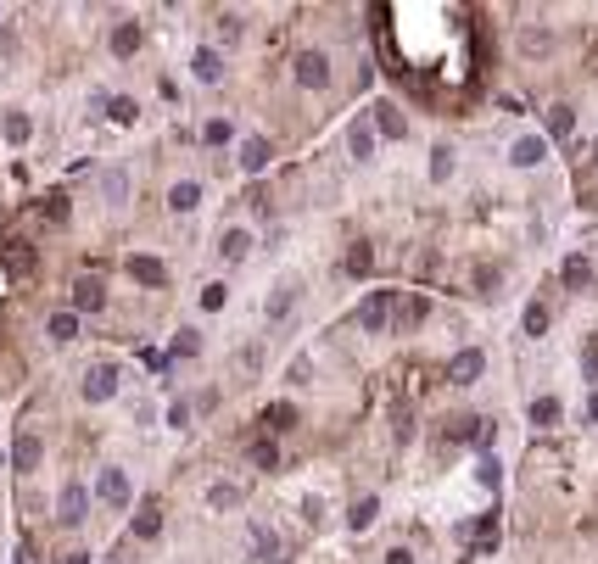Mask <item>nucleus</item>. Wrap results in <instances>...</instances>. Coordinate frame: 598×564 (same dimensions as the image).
<instances>
[{
    "label": "nucleus",
    "mask_w": 598,
    "mask_h": 564,
    "mask_svg": "<svg viewBox=\"0 0 598 564\" xmlns=\"http://www.w3.org/2000/svg\"><path fill=\"white\" fill-rule=\"evenodd\" d=\"M509 157H514V168H537V162L548 157V145H543L537 135H526V140H514V151H509Z\"/></svg>",
    "instance_id": "9"
},
{
    "label": "nucleus",
    "mask_w": 598,
    "mask_h": 564,
    "mask_svg": "<svg viewBox=\"0 0 598 564\" xmlns=\"http://www.w3.org/2000/svg\"><path fill=\"white\" fill-rule=\"evenodd\" d=\"M560 420V396H537L531 403V425H553Z\"/></svg>",
    "instance_id": "24"
},
{
    "label": "nucleus",
    "mask_w": 598,
    "mask_h": 564,
    "mask_svg": "<svg viewBox=\"0 0 598 564\" xmlns=\"http://www.w3.org/2000/svg\"><path fill=\"white\" fill-rule=\"evenodd\" d=\"M269 151H274V145L263 140V135H252V140L241 145V168H246V174H263V168H269Z\"/></svg>",
    "instance_id": "7"
},
{
    "label": "nucleus",
    "mask_w": 598,
    "mask_h": 564,
    "mask_svg": "<svg viewBox=\"0 0 598 564\" xmlns=\"http://www.w3.org/2000/svg\"><path fill=\"white\" fill-rule=\"evenodd\" d=\"M375 514H381V503H375V497H358V503H353V514H347V526H353V531H364Z\"/></svg>",
    "instance_id": "23"
},
{
    "label": "nucleus",
    "mask_w": 598,
    "mask_h": 564,
    "mask_svg": "<svg viewBox=\"0 0 598 564\" xmlns=\"http://www.w3.org/2000/svg\"><path fill=\"white\" fill-rule=\"evenodd\" d=\"M191 73H196V85H218V78H224V56L218 51H196L191 56Z\"/></svg>",
    "instance_id": "8"
},
{
    "label": "nucleus",
    "mask_w": 598,
    "mask_h": 564,
    "mask_svg": "<svg viewBox=\"0 0 598 564\" xmlns=\"http://www.w3.org/2000/svg\"><path fill=\"white\" fill-rule=\"evenodd\" d=\"M73 307H78V313H101V307H107V290H101L95 280H85V285L73 290Z\"/></svg>",
    "instance_id": "15"
},
{
    "label": "nucleus",
    "mask_w": 598,
    "mask_h": 564,
    "mask_svg": "<svg viewBox=\"0 0 598 564\" xmlns=\"http://www.w3.org/2000/svg\"><path fill=\"white\" fill-rule=\"evenodd\" d=\"M201 307H208V313L224 307V285H208V290H201Z\"/></svg>",
    "instance_id": "37"
},
{
    "label": "nucleus",
    "mask_w": 598,
    "mask_h": 564,
    "mask_svg": "<svg viewBox=\"0 0 598 564\" xmlns=\"http://www.w3.org/2000/svg\"><path fill=\"white\" fill-rule=\"evenodd\" d=\"M375 123H381V135H386V140H403V135H408V123H403V112H397V107H375Z\"/></svg>",
    "instance_id": "16"
},
{
    "label": "nucleus",
    "mask_w": 598,
    "mask_h": 564,
    "mask_svg": "<svg viewBox=\"0 0 598 564\" xmlns=\"http://www.w3.org/2000/svg\"><path fill=\"white\" fill-rule=\"evenodd\" d=\"M218 34H224V39H241V17L224 12V17H218Z\"/></svg>",
    "instance_id": "35"
},
{
    "label": "nucleus",
    "mask_w": 598,
    "mask_h": 564,
    "mask_svg": "<svg viewBox=\"0 0 598 564\" xmlns=\"http://www.w3.org/2000/svg\"><path fill=\"white\" fill-rule=\"evenodd\" d=\"M263 425H269V430H291V425H297V408H291V403L263 408Z\"/></svg>",
    "instance_id": "21"
},
{
    "label": "nucleus",
    "mask_w": 598,
    "mask_h": 564,
    "mask_svg": "<svg viewBox=\"0 0 598 564\" xmlns=\"http://www.w3.org/2000/svg\"><path fill=\"white\" fill-rule=\"evenodd\" d=\"M453 174V145H437L430 151V179H447Z\"/></svg>",
    "instance_id": "27"
},
{
    "label": "nucleus",
    "mask_w": 598,
    "mask_h": 564,
    "mask_svg": "<svg viewBox=\"0 0 598 564\" xmlns=\"http://www.w3.org/2000/svg\"><path fill=\"white\" fill-rule=\"evenodd\" d=\"M274 442H252V464H263V470H274Z\"/></svg>",
    "instance_id": "34"
},
{
    "label": "nucleus",
    "mask_w": 598,
    "mask_h": 564,
    "mask_svg": "<svg viewBox=\"0 0 598 564\" xmlns=\"http://www.w3.org/2000/svg\"><path fill=\"white\" fill-rule=\"evenodd\" d=\"M543 330H548V307L531 302V307H526V336H543Z\"/></svg>",
    "instance_id": "31"
},
{
    "label": "nucleus",
    "mask_w": 598,
    "mask_h": 564,
    "mask_svg": "<svg viewBox=\"0 0 598 564\" xmlns=\"http://www.w3.org/2000/svg\"><path fill=\"white\" fill-rule=\"evenodd\" d=\"M112 51H118V56H135V51H140V29H135V23H118V29H112Z\"/></svg>",
    "instance_id": "19"
},
{
    "label": "nucleus",
    "mask_w": 598,
    "mask_h": 564,
    "mask_svg": "<svg viewBox=\"0 0 598 564\" xmlns=\"http://www.w3.org/2000/svg\"><path fill=\"white\" fill-rule=\"evenodd\" d=\"M129 274H135L140 285H162V280H168V268H162L157 257H129Z\"/></svg>",
    "instance_id": "14"
},
{
    "label": "nucleus",
    "mask_w": 598,
    "mask_h": 564,
    "mask_svg": "<svg viewBox=\"0 0 598 564\" xmlns=\"http://www.w3.org/2000/svg\"><path fill=\"white\" fill-rule=\"evenodd\" d=\"M39 453H45V447H39V436H17V470H34Z\"/></svg>",
    "instance_id": "22"
},
{
    "label": "nucleus",
    "mask_w": 598,
    "mask_h": 564,
    "mask_svg": "<svg viewBox=\"0 0 598 564\" xmlns=\"http://www.w3.org/2000/svg\"><path fill=\"white\" fill-rule=\"evenodd\" d=\"M582 369H587V380H598V341H587V352H582Z\"/></svg>",
    "instance_id": "36"
},
{
    "label": "nucleus",
    "mask_w": 598,
    "mask_h": 564,
    "mask_svg": "<svg viewBox=\"0 0 598 564\" xmlns=\"http://www.w3.org/2000/svg\"><path fill=\"white\" fill-rule=\"evenodd\" d=\"M135 536H140V542L162 536V509H157V503H140V509H135Z\"/></svg>",
    "instance_id": "11"
},
{
    "label": "nucleus",
    "mask_w": 598,
    "mask_h": 564,
    "mask_svg": "<svg viewBox=\"0 0 598 564\" xmlns=\"http://www.w3.org/2000/svg\"><path fill=\"white\" fill-rule=\"evenodd\" d=\"M168 207H174V213H196V207H201V184H196V179L174 184V191H168Z\"/></svg>",
    "instance_id": "12"
},
{
    "label": "nucleus",
    "mask_w": 598,
    "mask_h": 564,
    "mask_svg": "<svg viewBox=\"0 0 598 564\" xmlns=\"http://www.w3.org/2000/svg\"><path fill=\"white\" fill-rule=\"evenodd\" d=\"M56 509H61V519H68V526H78V519H85V509H90V492L78 486V480H68V486H61V497H56Z\"/></svg>",
    "instance_id": "4"
},
{
    "label": "nucleus",
    "mask_w": 598,
    "mask_h": 564,
    "mask_svg": "<svg viewBox=\"0 0 598 564\" xmlns=\"http://www.w3.org/2000/svg\"><path fill=\"white\" fill-rule=\"evenodd\" d=\"M297 290H302V280H280L263 313H269V319H285V313H291V302H297Z\"/></svg>",
    "instance_id": "10"
},
{
    "label": "nucleus",
    "mask_w": 598,
    "mask_h": 564,
    "mask_svg": "<svg viewBox=\"0 0 598 564\" xmlns=\"http://www.w3.org/2000/svg\"><path fill=\"white\" fill-rule=\"evenodd\" d=\"M45 330H51V341H73L78 336V313H51Z\"/></svg>",
    "instance_id": "20"
},
{
    "label": "nucleus",
    "mask_w": 598,
    "mask_h": 564,
    "mask_svg": "<svg viewBox=\"0 0 598 564\" xmlns=\"http://www.w3.org/2000/svg\"><path fill=\"white\" fill-rule=\"evenodd\" d=\"M174 352L184 358V352H196V330H179V341H174Z\"/></svg>",
    "instance_id": "38"
},
{
    "label": "nucleus",
    "mask_w": 598,
    "mask_h": 564,
    "mask_svg": "<svg viewBox=\"0 0 598 564\" xmlns=\"http://www.w3.org/2000/svg\"><path fill=\"white\" fill-rule=\"evenodd\" d=\"M95 497L101 503H112V509H129L135 503V486H129V470H118V464H107L95 475Z\"/></svg>",
    "instance_id": "1"
},
{
    "label": "nucleus",
    "mask_w": 598,
    "mask_h": 564,
    "mask_svg": "<svg viewBox=\"0 0 598 564\" xmlns=\"http://www.w3.org/2000/svg\"><path fill=\"white\" fill-rule=\"evenodd\" d=\"M291 73H297L302 90H324V85H330V56H324V51H302V56L291 61Z\"/></svg>",
    "instance_id": "2"
},
{
    "label": "nucleus",
    "mask_w": 598,
    "mask_h": 564,
    "mask_svg": "<svg viewBox=\"0 0 598 564\" xmlns=\"http://www.w3.org/2000/svg\"><path fill=\"white\" fill-rule=\"evenodd\" d=\"M107 112H112L118 123H135V118H140V107H135L129 95H112V107H107Z\"/></svg>",
    "instance_id": "29"
},
{
    "label": "nucleus",
    "mask_w": 598,
    "mask_h": 564,
    "mask_svg": "<svg viewBox=\"0 0 598 564\" xmlns=\"http://www.w3.org/2000/svg\"><path fill=\"white\" fill-rule=\"evenodd\" d=\"M570 123H576V118H570V107H553V112H548V135H560V140H565V135H570Z\"/></svg>",
    "instance_id": "30"
},
{
    "label": "nucleus",
    "mask_w": 598,
    "mask_h": 564,
    "mask_svg": "<svg viewBox=\"0 0 598 564\" xmlns=\"http://www.w3.org/2000/svg\"><path fill=\"white\" fill-rule=\"evenodd\" d=\"M112 391H118V364H95L85 374V403H107Z\"/></svg>",
    "instance_id": "3"
},
{
    "label": "nucleus",
    "mask_w": 598,
    "mask_h": 564,
    "mask_svg": "<svg viewBox=\"0 0 598 564\" xmlns=\"http://www.w3.org/2000/svg\"><path fill=\"white\" fill-rule=\"evenodd\" d=\"M481 369H487V358H481V352H476V347H464V352H459V358H453V364H447V380H453V386H470V380H476V374H481Z\"/></svg>",
    "instance_id": "6"
},
{
    "label": "nucleus",
    "mask_w": 598,
    "mask_h": 564,
    "mask_svg": "<svg viewBox=\"0 0 598 564\" xmlns=\"http://www.w3.org/2000/svg\"><path fill=\"white\" fill-rule=\"evenodd\" d=\"M358 324L364 330H386L391 324V290H375V297L358 307Z\"/></svg>",
    "instance_id": "5"
},
{
    "label": "nucleus",
    "mask_w": 598,
    "mask_h": 564,
    "mask_svg": "<svg viewBox=\"0 0 598 564\" xmlns=\"http://www.w3.org/2000/svg\"><path fill=\"white\" fill-rule=\"evenodd\" d=\"M347 274H369V246H353V252H347Z\"/></svg>",
    "instance_id": "33"
},
{
    "label": "nucleus",
    "mask_w": 598,
    "mask_h": 564,
    "mask_svg": "<svg viewBox=\"0 0 598 564\" xmlns=\"http://www.w3.org/2000/svg\"><path fill=\"white\" fill-rule=\"evenodd\" d=\"M235 503H241V492L230 486V480H218V486L208 492V509H235Z\"/></svg>",
    "instance_id": "25"
},
{
    "label": "nucleus",
    "mask_w": 598,
    "mask_h": 564,
    "mask_svg": "<svg viewBox=\"0 0 598 564\" xmlns=\"http://www.w3.org/2000/svg\"><path fill=\"white\" fill-rule=\"evenodd\" d=\"M420 319H425V302H420V297H408V302L397 307V324H420Z\"/></svg>",
    "instance_id": "32"
},
{
    "label": "nucleus",
    "mask_w": 598,
    "mask_h": 564,
    "mask_svg": "<svg viewBox=\"0 0 598 564\" xmlns=\"http://www.w3.org/2000/svg\"><path fill=\"white\" fill-rule=\"evenodd\" d=\"M587 274H593L587 257H565V285H570V290H576V285H587Z\"/></svg>",
    "instance_id": "28"
},
{
    "label": "nucleus",
    "mask_w": 598,
    "mask_h": 564,
    "mask_svg": "<svg viewBox=\"0 0 598 564\" xmlns=\"http://www.w3.org/2000/svg\"><path fill=\"white\" fill-rule=\"evenodd\" d=\"M101 191H107V201H123L129 196V174H101Z\"/></svg>",
    "instance_id": "26"
},
{
    "label": "nucleus",
    "mask_w": 598,
    "mask_h": 564,
    "mask_svg": "<svg viewBox=\"0 0 598 564\" xmlns=\"http://www.w3.org/2000/svg\"><path fill=\"white\" fill-rule=\"evenodd\" d=\"M0 129H6L12 145H23V140L34 135V118H29V112H6V123H0Z\"/></svg>",
    "instance_id": "17"
},
{
    "label": "nucleus",
    "mask_w": 598,
    "mask_h": 564,
    "mask_svg": "<svg viewBox=\"0 0 598 564\" xmlns=\"http://www.w3.org/2000/svg\"><path fill=\"white\" fill-rule=\"evenodd\" d=\"M347 145H353V157H358V162H369V157H375V135H369V123H353Z\"/></svg>",
    "instance_id": "18"
},
{
    "label": "nucleus",
    "mask_w": 598,
    "mask_h": 564,
    "mask_svg": "<svg viewBox=\"0 0 598 564\" xmlns=\"http://www.w3.org/2000/svg\"><path fill=\"white\" fill-rule=\"evenodd\" d=\"M386 564H414V553H408V548H391V553H386Z\"/></svg>",
    "instance_id": "39"
},
{
    "label": "nucleus",
    "mask_w": 598,
    "mask_h": 564,
    "mask_svg": "<svg viewBox=\"0 0 598 564\" xmlns=\"http://www.w3.org/2000/svg\"><path fill=\"white\" fill-rule=\"evenodd\" d=\"M218 252H224V263H241L246 252H252V235H246V229H224Z\"/></svg>",
    "instance_id": "13"
}]
</instances>
